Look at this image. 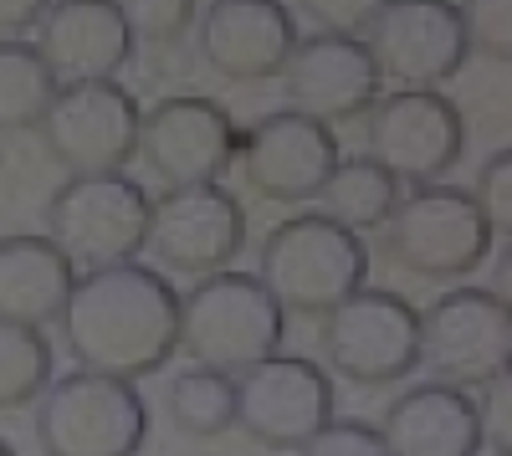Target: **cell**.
I'll return each instance as SVG.
<instances>
[{"instance_id": "3", "label": "cell", "mask_w": 512, "mask_h": 456, "mask_svg": "<svg viewBox=\"0 0 512 456\" xmlns=\"http://www.w3.org/2000/svg\"><path fill=\"white\" fill-rule=\"evenodd\" d=\"M256 277L282 303V313L323 318L328 308H338L349 293L364 287L369 252H364L359 231L328 221L323 211H303L267 231Z\"/></svg>"}, {"instance_id": "21", "label": "cell", "mask_w": 512, "mask_h": 456, "mask_svg": "<svg viewBox=\"0 0 512 456\" xmlns=\"http://www.w3.org/2000/svg\"><path fill=\"white\" fill-rule=\"evenodd\" d=\"M405 185L384 170V164H374L369 154L359 159H338L333 175L323 180L318 200H323V216L349 226V231H379L384 221L395 216Z\"/></svg>"}, {"instance_id": "23", "label": "cell", "mask_w": 512, "mask_h": 456, "mask_svg": "<svg viewBox=\"0 0 512 456\" xmlns=\"http://www.w3.org/2000/svg\"><path fill=\"white\" fill-rule=\"evenodd\" d=\"M62 82L41 62L36 41H0V134H26L52 108Z\"/></svg>"}, {"instance_id": "11", "label": "cell", "mask_w": 512, "mask_h": 456, "mask_svg": "<svg viewBox=\"0 0 512 456\" xmlns=\"http://www.w3.org/2000/svg\"><path fill=\"white\" fill-rule=\"evenodd\" d=\"M236 154H241V129L231 108H221L216 98L200 93L159 98L139 123V159L164 190L221 185Z\"/></svg>"}, {"instance_id": "7", "label": "cell", "mask_w": 512, "mask_h": 456, "mask_svg": "<svg viewBox=\"0 0 512 456\" xmlns=\"http://www.w3.org/2000/svg\"><path fill=\"white\" fill-rule=\"evenodd\" d=\"M323 359L349 385H395L420 369V308L390 287H359L323 313Z\"/></svg>"}, {"instance_id": "16", "label": "cell", "mask_w": 512, "mask_h": 456, "mask_svg": "<svg viewBox=\"0 0 512 456\" xmlns=\"http://www.w3.org/2000/svg\"><path fill=\"white\" fill-rule=\"evenodd\" d=\"M379 67L374 57L364 52L359 36H328V31H313V36H297V47L282 67V93H287V108L303 113V118H318V123H349V118H364V108L379 98Z\"/></svg>"}, {"instance_id": "6", "label": "cell", "mask_w": 512, "mask_h": 456, "mask_svg": "<svg viewBox=\"0 0 512 456\" xmlns=\"http://www.w3.org/2000/svg\"><path fill=\"white\" fill-rule=\"evenodd\" d=\"M149 211V190L128 175H67L47 205V236L82 272L139 262L149 246Z\"/></svg>"}, {"instance_id": "25", "label": "cell", "mask_w": 512, "mask_h": 456, "mask_svg": "<svg viewBox=\"0 0 512 456\" xmlns=\"http://www.w3.org/2000/svg\"><path fill=\"white\" fill-rule=\"evenodd\" d=\"M118 11L134 31V41L144 47H169V41H185L195 31L200 0H118Z\"/></svg>"}, {"instance_id": "4", "label": "cell", "mask_w": 512, "mask_h": 456, "mask_svg": "<svg viewBox=\"0 0 512 456\" xmlns=\"http://www.w3.org/2000/svg\"><path fill=\"white\" fill-rule=\"evenodd\" d=\"M36 441L47 456H139L149 441V400L134 380L72 369L36 400Z\"/></svg>"}, {"instance_id": "32", "label": "cell", "mask_w": 512, "mask_h": 456, "mask_svg": "<svg viewBox=\"0 0 512 456\" xmlns=\"http://www.w3.org/2000/svg\"><path fill=\"white\" fill-rule=\"evenodd\" d=\"M0 456H16V446H11L6 436H0Z\"/></svg>"}, {"instance_id": "19", "label": "cell", "mask_w": 512, "mask_h": 456, "mask_svg": "<svg viewBox=\"0 0 512 456\" xmlns=\"http://www.w3.org/2000/svg\"><path fill=\"white\" fill-rule=\"evenodd\" d=\"M390 456H482L477 400L461 385L425 380L390 400L379 421Z\"/></svg>"}, {"instance_id": "22", "label": "cell", "mask_w": 512, "mask_h": 456, "mask_svg": "<svg viewBox=\"0 0 512 456\" xmlns=\"http://www.w3.org/2000/svg\"><path fill=\"white\" fill-rule=\"evenodd\" d=\"M164 410H169V421H175V431H185L195 441L226 436L236 426V375L190 364V369H180V375L169 380Z\"/></svg>"}, {"instance_id": "20", "label": "cell", "mask_w": 512, "mask_h": 456, "mask_svg": "<svg viewBox=\"0 0 512 456\" xmlns=\"http://www.w3.org/2000/svg\"><path fill=\"white\" fill-rule=\"evenodd\" d=\"M72 282L77 267L52 236L41 231L0 236V318L6 323H31V328L57 323Z\"/></svg>"}, {"instance_id": "18", "label": "cell", "mask_w": 512, "mask_h": 456, "mask_svg": "<svg viewBox=\"0 0 512 456\" xmlns=\"http://www.w3.org/2000/svg\"><path fill=\"white\" fill-rule=\"evenodd\" d=\"M36 52L57 82H118L139 41L118 0H52L36 21Z\"/></svg>"}, {"instance_id": "31", "label": "cell", "mask_w": 512, "mask_h": 456, "mask_svg": "<svg viewBox=\"0 0 512 456\" xmlns=\"http://www.w3.org/2000/svg\"><path fill=\"white\" fill-rule=\"evenodd\" d=\"M47 6L52 0H0V41H26V31H36Z\"/></svg>"}, {"instance_id": "12", "label": "cell", "mask_w": 512, "mask_h": 456, "mask_svg": "<svg viewBox=\"0 0 512 456\" xmlns=\"http://www.w3.org/2000/svg\"><path fill=\"white\" fill-rule=\"evenodd\" d=\"M333 421V380L308 354H267L236 375V426L267 451H297Z\"/></svg>"}, {"instance_id": "28", "label": "cell", "mask_w": 512, "mask_h": 456, "mask_svg": "<svg viewBox=\"0 0 512 456\" xmlns=\"http://www.w3.org/2000/svg\"><path fill=\"white\" fill-rule=\"evenodd\" d=\"M466 195L477 200V211L487 216L492 236H507V226H512V149H497L477 170V185Z\"/></svg>"}, {"instance_id": "2", "label": "cell", "mask_w": 512, "mask_h": 456, "mask_svg": "<svg viewBox=\"0 0 512 456\" xmlns=\"http://www.w3.org/2000/svg\"><path fill=\"white\" fill-rule=\"evenodd\" d=\"M287 339V313L262 287L256 272H210L180 298V349L205 369H241L262 364Z\"/></svg>"}, {"instance_id": "24", "label": "cell", "mask_w": 512, "mask_h": 456, "mask_svg": "<svg viewBox=\"0 0 512 456\" xmlns=\"http://www.w3.org/2000/svg\"><path fill=\"white\" fill-rule=\"evenodd\" d=\"M52 339L31 323H6L0 318V410H26L41 400L57 375Z\"/></svg>"}, {"instance_id": "1", "label": "cell", "mask_w": 512, "mask_h": 456, "mask_svg": "<svg viewBox=\"0 0 512 456\" xmlns=\"http://www.w3.org/2000/svg\"><path fill=\"white\" fill-rule=\"evenodd\" d=\"M57 323L62 349L77 359V369H93V375L139 385L180 354V293L144 262L82 272Z\"/></svg>"}, {"instance_id": "30", "label": "cell", "mask_w": 512, "mask_h": 456, "mask_svg": "<svg viewBox=\"0 0 512 456\" xmlns=\"http://www.w3.org/2000/svg\"><path fill=\"white\" fill-rule=\"evenodd\" d=\"M477 390H482V395H472V400H477L482 451H492V456H512V426H507V395H512V380L497 375V380H487V385H477Z\"/></svg>"}, {"instance_id": "9", "label": "cell", "mask_w": 512, "mask_h": 456, "mask_svg": "<svg viewBox=\"0 0 512 456\" xmlns=\"http://www.w3.org/2000/svg\"><path fill=\"white\" fill-rule=\"evenodd\" d=\"M139 123L144 108L123 82H62L36 129L67 175H123L139 159Z\"/></svg>"}, {"instance_id": "10", "label": "cell", "mask_w": 512, "mask_h": 456, "mask_svg": "<svg viewBox=\"0 0 512 456\" xmlns=\"http://www.w3.org/2000/svg\"><path fill=\"white\" fill-rule=\"evenodd\" d=\"M512 359V308L492 287H446L420 308V364L436 369V380L477 390L507 375Z\"/></svg>"}, {"instance_id": "33", "label": "cell", "mask_w": 512, "mask_h": 456, "mask_svg": "<svg viewBox=\"0 0 512 456\" xmlns=\"http://www.w3.org/2000/svg\"><path fill=\"white\" fill-rule=\"evenodd\" d=\"M205 6H210V0H205Z\"/></svg>"}, {"instance_id": "8", "label": "cell", "mask_w": 512, "mask_h": 456, "mask_svg": "<svg viewBox=\"0 0 512 456\" xmlns=\"http://www.w3.org/2000/svg\"><path fill=\"white\" fill-rule=\"evenodd\" d=\"M466 144L461 108L441 88H395L364 108V149L400 185H436Z\"/></svg>"}, {"instance_id": "29", "label": "cell", "mask_w": 512, "mask_h": 456, "mask_svg": "<svg viewBox=\"0 0 512 456\" xmlns=\"http://www.w3.org/2000/svg\"><path fill=\"white\" fill-rule=\"evenodd\" d=\"M297 11L328 36H364L369 21L384 11V0H297Z\"/></svg>"}, {"instance_id": "13", "label": "cell", "mask_w": 512, "mask_h": 456, "mask_svg": "<svg viewBox=\"0 0 512 456\" xmlns=\"http://www.w3.org/2000/svg\"><path fill=\"white\" fill-rule=\"evenodd\" d=\"M246 246V211L226 185H180L164 190L149 211V246L164 272L210 277L226 272Z\"/></svg>"}, {"instance_id": "27", "label": "cell", "mask_w": 512, "mask_h": 456, "mask_svg": "<svg viewBox=\"0 0 512 456\" xmlns=\"http://www.w3.org/2000/svg\"><path fill=\"white\" fill-rule=\"evenodd\" d=\"M297 456H390V446H384L379 426L349 416V421H328L323 431H313L303 446H297Z\"/></svg>"}, {"instance_id": "5", "label": "cell", "mask_w": 512, "mask_h": 456, "mask_svg": "<svg viewBox=\"0 0 512 456\" xmlns=\"http://www.w3.org/2000/svg\"><path fill=\"white\" fill-rule=\"evenodd\" d=\"M384 252L425 282H466L492 257V226L461 185H415L379 226Z\"/></svg>"}, {"instance_id": "14", "label": "cell", "mask_w": 512, "mask_h": 456, "mask_svg": "<svg viewBox=\"0 0 512 456\" xmlns=\"http://www.w3.org/2000/svg\"><path fill=\"white\" fill-rule=\"evenodd\" d=\"M379 77L400 88H441L466 67V31L456 0H384L359 36Z\"/></svg>"}, {"instance_id": "15", "label": "cell", "mask_w": 512, "mask_h": 456, "mask_svg": "<svg viewBox=\"0 0 512 456\" xmlns=\"http://www.w3.org/2000/svg\"><path fill=\"white\" fill-rule=\"evenodd\" d=\"M236 159H241L246 185L262 200L308 205V200H318L323 180L333 175V164L344 154H338V139H333L328 123L303 118L292 108H277L267 118H256L251 129L241 134V154Z\"/></svg>"}, {"instance_id": "17", "label": "cell", "mask_w": 512, "mask_h": 456, "mask_svg": "<svg viewBox=\"0 0 512 456\" xmlns=\"http://www.w3.org/2000/svg\"><path fill=\"white\" fill-rule=\"evenodd\" d=\"M195 41L226 82H267L282 77L297 47V16L282 0H210L195 16Z\"/></svg>"}, {"instance_id": "26", "label": "cell", "mask_w": 512, "mask_h": 456, "mask_svg": "<svg viewBox=\"0 0 512 456\" xmlns=\"http://www.w3.org/2000/svg\"><path fill=\"white\" fill-rule=\"evenodd\" d=\"M466 52L487 62H512V0H456Z\"/></svg>"}]
</instances>
